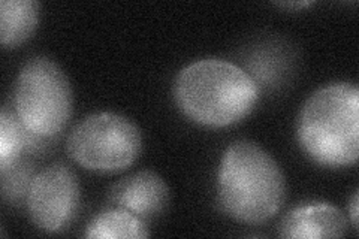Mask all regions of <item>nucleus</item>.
Segmentation results:
<instances>
[{"label": "nucleus", "instance_id": "nucleus-11", "mask_svg": "<svg viewBox=\"0 0 359 239\" xmlns=\"http://www.w3.org/2000/svg\"><path fill=\"white\" fill-rule=\"evenodd\" d=\"M41 136L27 130L17 114L9 112L6 108L0 116V172H8L14 168L26 146H35Z\"/></svg>", "mask_w": 359, "mask_h": 239}, {"label": "nucleus", "instance_id": "nucleus-13", "mask_svg": "<svg viewBox=\"0 0 359 239\" xmlns=\"http://www.w3.org/2000/svg\"><path fill=\"white\" fill-rule=\"evenodd\" d=\"M309 5H313L311 2H297V4H278V6H285V8H302V6H309Z\"/></svg>", "mask_w": 359, "mask_h": 239}, {"label": "nucleus", "instance_id": "nucleus-1", "mask_svg": "<svg viewBox=\"0 0 359 239\" xmlns=\"http://www.w3.org/2000/svg\"><path fill=\"white\" fill-rule=\"evenodd\" d=\"M217 191L220 208L229 219L264 224L283 208L286 179L264 148L252 141H237L223 153Z\"/></svg>", "mask_w": 359, "mask_h": 239}, {"label": "nucleus", "instance_id": "nucleus-10", "mask_svg": "<svg viewBox=\"0 0 359 239\" xmlns=\"http://www.w3.org/2000/svg\"><path fill=\"white\" fill-rule=\"evenodd\" d=\"M84 236L88 239H144L150 236V232L138 215L117 208L99 214L87 226Z\"/></svg>", "mask_w": 359, "mask_h": 239}, {"label": "nucleus", "instance_id": "nucleus-2", "mask_svg": "<svg viewBox=\"0 0 359 239\" xmlns=\"http://www.w3.org/2000/svg\"><path fill=\"white\" fill-rule=\"evenodd\" d=\"M175 104L205 128H228L245 118L259 100V87L228 60L204 59L186 66L174 83Z\"/></svg>", "mask_w": 359, "mask_h": 239}, {"label": "nucleus", "instance_id": "nucleus-7", "mask_svg": "<svg viewBox=\"0 0 359 239\" xmlns=\"http://www.w3.org/2000/svg\"><path fill=\"white\" fill-rule=\"evenodd\" d=\"M109 200L118 210L129 211L140 219H153L170 205V189L153 170H141L123 178L111 189Z\"/></svg>", "mask_w": 359, "mask_h": 239}, {"label": "nucleus", "instance_id": "nucleus-5", "mask_svg": "<svg viewBox=\"0 0 359 239\" xmlns=\"http://www.w3.org/2000/svg\"><path fill=\"white\" fill-rule=\"evenodd\" d=\"M66 148L72 161L87 170L112 174L135 163L142 150V136L129 118L99 112L76 124Z\"/></svg>", "mask_w": 359, "mask_h": 239}, {"label": "nucleus", "instance_id": "nucleus-4", "mask_svg": "<svg viewBox=\"0 0 359 239\" xmlns=\"http://www.w3.org/2000/svg\"><path fill=\"white\" fill-rule=\"evenodd\" d=\"M74 96L62 67L45 55L30 59L17 78L15 114L41 138L59 135L71 120Z\"/></svg>", "mask_w": 359, "mask_h": 239}, {"label": "nucleus", "instance_id": "nucleus-9", "mask_svg": "<svg viewBox=\"0 0 359 239\" xmlns=\"http://www.w3.org/2000/svg\"><path fill=\"white\" fill-rule=\"evenodd\" d=\"M39 4L33 0H2L0 2V42L14 48L26 42L38 27Z\"/></svg>", "mask_w": 359, "mask_h": 239}, {"label": "nucleus", "instance_id": "nucleus-6", "mask_svg": "<svg viewBox=\"0 0 359 239\" xmlns=\"http://www.w3.org/2000/svg\"><path fill=\"white\" fill-rule=\"evenodd\" d=\"M80 205V183L71 168L54 163L32 178L27 210L36 227L55 233L67 227Z\"/></svg>", "mask_w": 359, "mask_h": 239}, {"label": "nucleus", "instance_id": "nucleus-12", "mask_svg": "<svg viewBox=\"0 0 359 239\" xmlns=\"http://www.w3.org/2000/svg\"><path fill=\"white\" fill-rule=\"evenodd\" d=\"M358 208H359V195L356 191L352 198V202H351V220H352V226L355 231H358V217H359Z\"/></svg>", "mask_w": 359, "mask_h": 239}, {"label": "nucleus", "instance_id": "nucleus-8", "mask_svg": "<svg viewBox=\"0 0 359 239\" xmlns=\"http://www.w3.org/2000/svg\"><path fill=\"white\" fill-rule=\"evenodd\" d=\"M346 232L343 212L330 203H310L292 210L280 224V236L289 239L343 238Z\"/></svg>", "mask_w": 359, "mask_h": 239}, {"label": "nucleus", "instance_id": "nucleus-3", "mask_svg": "<svg viewBox=\"0 0 359 239\" xmlns=\"http://www.w3.org/2000/svg\"><path fill=\"white\" fill-rule=\"evenodd\" d=\"M298 141L304 153L322 166L341 168L359 156V90L334 83L314 92L298 117Z\"/></svg>", "mask_w": 359, "mask_h": 239}]
</instances>
